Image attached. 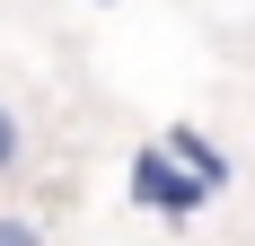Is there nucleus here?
<instances>
[{
	"instance_id": "obj_4",
	"label": "nucleus",
	"mask_w": 255,
	"mask_h": 246,
	"mask_svg": "<svg viewBox=\"0 0 255 246\" xmlns=\"http://www.w3.org/2000/svg\"><path fill=\"white\" fill-rule=\"evenodd\" d=\"M0 246H44V229L26 220V211H0Z\"/></svg>"
},
{
	"instance_id": "obj_3",
	"label": "nucleus",
	"mask_w": 255,
	"mask_h": 246,
	"mask_svg": "<svg viewBox=\"0 0 255 246\" xmlns=\"http://www.w3.org/2000/svg\"><path fill=\"white\" fill-rule=\"evenodd\" d=\"M18 167H26V123H18V106L0 97V185H9Z\"/></svg>"
},
{
	"instance_id": "obj_2",
	"label": "nucleus",
	"mask_w": 255,
	"mask_h": 246,
	"mask_svg": "<svg viewBox=\"0 0 255 246\" xmlns=\"http://www.w3.org/2000/svg\"><path fill=\"white\" fill-rule=\"evenodd\" d=\"M158 149H167L176 167H194V176L211 185V194L229 185V158H220V149H211V132H194V123H176V132H158Z\"/></svg>"
},
{
	"instance_id": "obj_1",
	"label": "nucleus",
	"mask_w": 255,
	"mask_h": 246,
	"mask_svg": "<svg viewBox=\"0 0 255 246\" xmlns=\"http://www.w3.org/2000/svg\"><path fill=\"white\" fill-rule=\"evenodd\" d=\"M132 194L150 202L158 220H194V211L211 202V185H203L194 167H176L167 149H141V158H132Z\"/></svg>"
}]
</instances>
